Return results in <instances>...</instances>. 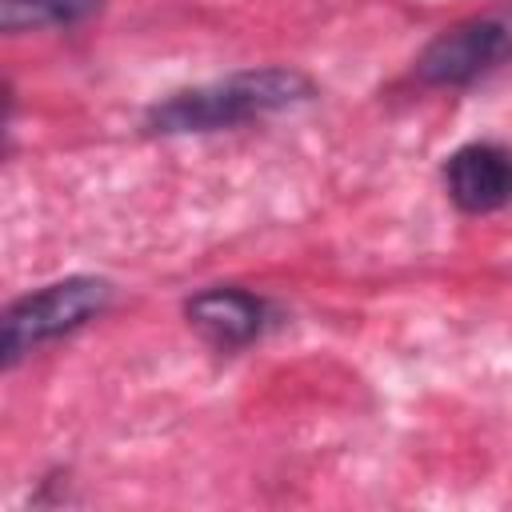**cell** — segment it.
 <instances>
[{
    "label": "cell",
    "mask_w": 512,
    "mask_h": 512,
    "mask_svg": "<svg viewBox=\"0 0 512 512\" xmlns=\"http://www.w3.org/2000/svg\"><path fill=\"white\" fill-rule=\"evenodd\" d=\"M312 80L300 68H248V72H232L224 80H208L196 88H180L164 100H156L144 116L148 132L160 136H188V132H220V128H236L284 108H296L304 100H312Z\"/></svg>",
    "instance_id": "1"
},
{
    "label": "cell",
    "mask_w": 512,
    "mask_h": 512,
    "mask_svg": "<svg viewBox=\"0 0 512 512\" xmlns=\"http://www.w3.org/2000/svg\"><path fill=\"white\" fill-rule=\"evenodd\" d=\"M108 300H112V284L100 276H68L20 296L4 312V340H0L4 368H16L40 344L84 328L108 308Z\"/></svg>",
    "instance_id": "2"
},
{
    "label": "cell",
    "mask_w": 512,
    "mask_h": 512,
    "mask_svg": "<svg viewBox=\"0 0 512 512\" xmlns=\"http://www.w3.org/2000/svg\"><path fill=\"white\" fill-rule=\"evenodd\" d=\"M512 60V8L468 16L444 28L416 56V76L432 88H460Z\"/></svg>",
    "instance_id": "3"
},
{
    "label": "cell",
    "mask_w": 512,
    "mask_h": 512,
    "mask_svg": "<svg viewBox=\"0 0 512 512\" xmlns=\"http://www.w3.org/2000/svg\"><path fill=\"white\" fill-rule=\"evenodd\" d=\"M444 188H448L452 204L464 212L504 208L512 200V152L492 140L456 148L444 160Z\"/></svg>",
    "instance_id": "4"
},
{
    "label": "cell",
    "mask_w": 512,
    "mask_h": 512,
    "mask_svg": "<svg viewBox=\"0 0 512 512\" xmlns=\"http://www.w3.org/2000/svg\"><path fill=\"white\" fill-rule=\"evenodd\" d=\"M184 312H188V324L216 348H240L256 340L272 316L268 300L244 288H204L184 304Z\"/></svg>",
    "instance_id": "5"
},
{
    "label": "cell",
    "mask_w": 512,
    "mask_h": 512,
    "mask_svg": "<svg viewBox=\"0 0 512 512\" xmlns=\"http://www.w3.org/2000/svg\"><path fill=\"white\" fill-rule=\"evenodd\" d=\"M104 0H0L4 32H32V28H68L92 16Z\"/></svg>",
    "instance_id": "6"
}]
</instances>
